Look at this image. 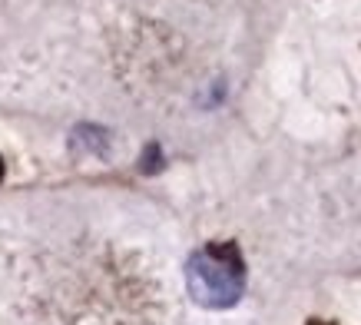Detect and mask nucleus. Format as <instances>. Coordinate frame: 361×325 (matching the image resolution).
I'll use <instances>...</instances> for the list:
<instances>
[{"label":"nucleus","instance_id":"f257e3e1","mask_svg":"<svg viewBox=\"0 0 361 325\" xmlns=\"http://www.w3.org/2000/svg\"><path fill=\"white\" fill-rule=\"evenodd\" d=\"M186 289L192 302L206 309L235 305L245 289V269H242L239 252L232 246H206L192 252L186 262Z\"/></svg>","mask_w":361,"mask_h":325}]
</instances>
